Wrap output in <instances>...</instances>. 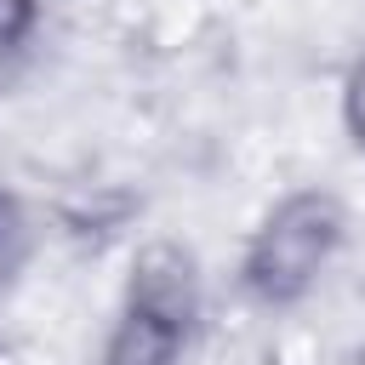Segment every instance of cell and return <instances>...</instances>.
I'll use <instances>...</instances> for the list:
<instances>
[{"label": "cell", "mask_w": 365, "mask_h": 365, "mask_svg": "<svg viewBox=\"0 0 365 365\" xmlns=\"http://www.w3.org/2000/svg\"><path fill=\"white\" fill-rule=\"evenodd\" d=\"M194 325V262L171 245H154L131 268V291L103 365H177Z\"/></svg>", "instance_id": "cell-1"}, {"label": "cell", "mask_w": 365, "mask_h": 365, "mask_svg": "<svg viewBox=\"0 0 365 365\" xmlns=\"http://www.w3.org/2000/svg\"><path fill=\"white\" fill-rule=\"evenodd\" d=\"M342 234V217L325 194H297L285 200L262 234L251 240V257H245V285L262 297V302H291L297 291H308V279L325 268L331 245Z\"/></svg>", "instance_id": "cell-2"}, {"label": "cell", "mask_w": 365, "mask_h": 365, "mask_svg": "<svg viewBox=\"0 0 365 365\" xmlns=\"http://www.w3.org/2000/svg\"><path fill=\"white\" fill-rule=\"evenodd\" d=\"M17 262H23V211L11 194H0V285L11 279Z\"/></svg>", "instance_id": "cell-3"}, {"label": "cell", "mask_w": 365, "mask_h": 365, "mask_svg": "<svg viewBox=\"0 0 365 365\" xmlns=\"http://www.w3.org/2000/svg\"><path fill=\"white\" fill-rule=\"evenodd\" d=\"M348 125H354V137L365 143V63H359L354 80H348Z\"/></svg>", "instance_id": "cell-4"}]
</instances>
